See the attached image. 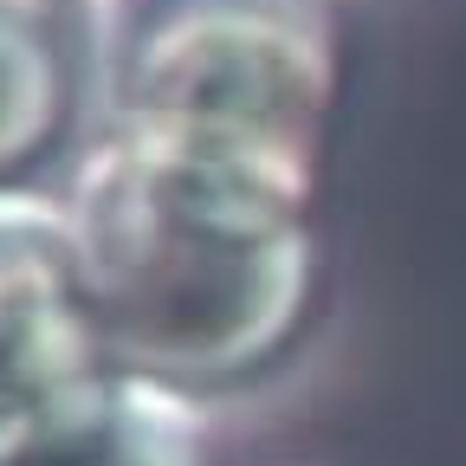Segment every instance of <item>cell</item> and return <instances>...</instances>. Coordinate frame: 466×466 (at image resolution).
Here are the masks:
<instances>
[{"label": "cell", "instance_id": "obj_1", "mask_svg": "<svg viewBox=\"0 0 466 466\" xmlns=\"http://www.w3.org/2000/svg\"><path fill=\"white\" fill-rule=\"evenodd\" d=\"M110 363L195 401L291 357L318 311V201L240 162L85 130L58 188Z\"/></svg>", "mask_w": 466, "mask_h": 466}, {"label": "cell", "instance_id": "obj_2", "mask_svg": "<svg viewBox=\"0 0 466 466\" xmlns=\"http://www.w3.org/2000/svg\"><path fill=\"white\" fill-rule=\"evenodd\" d=\"M85 124L324 195L350 0H78Z\"/></svg>", "mask_w": 466, "mask_h": 466}, {"label": "cell", "instance_id": "obj_3", "mask_svg": "<svg viewBox=\"0 0 466 466\" xmlns=\"http://www.w3.org/2000/svg\"><path fill=\"white\" fill-rule=\"evenodd\" d=\"M110 370L66 201L0 188V441L58 415Z\"/></svg>", "mask_w": 466, "mask_h": 466}, {"label": "cell", "instance_id": "obj_4", "mask_svg": "<svg viewBox=\"0 0 466 466\" xmlns=\"http://www.w3.org/2000/svg\"><path fill=\"white\" fill-rule=\"evenodd\" d=\"M0 466H214L208 415L182 389L110 370L58 415L0 441Z\"/></svg>", "mask_w": 466, "mask_h": 466}, {"label": "cell", "instance_id": "obj_5", "mask_svg": "<svg viewBox=\"0 0 466 466\" xmlns=\"http://www.w3.org/2000/svg\"><path fill=\"white\" fill-rule=\"evenodd\" d=\"M78 116V20L58 0H0V188H33V175L66 149Z\"/></svg>", "mask_w": 466, "mask_h": 466}]
</instances>
